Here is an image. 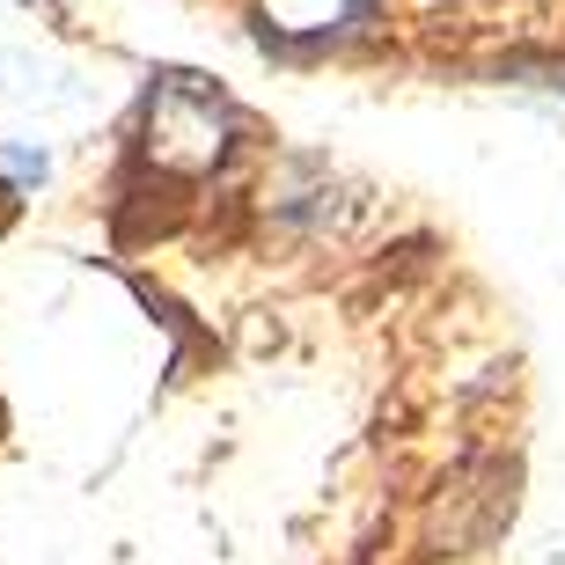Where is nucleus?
I'll use <instances>...</instances> for the list:
<instances>
[{
    "label": "nucleus",
    "instance_id": "f257e3e1",
    "mask_svg": "<svg viewBox=\"0 0 565 565\" xmlns=\"http://www.w3.org/2000/svg\"><path fill=\"white\" fill-rule=\"evenodd\" d=\"M221 147H228V118H221V104L206 88H191L184 74L154 88V110H147V154L154 162L199 177V169L221 162Z\"/></svg>",
    "mask_w": 565,
    "mask_h": 565
},
{
    "label": "nucleus",
    "instance_id": "f03ea898",
    "mask_svg": "<svg viewBox=\"0 0 565 565\" xmlns=\"http://www.w3.org/2000/svg\"><path fill=\"white\" fill-rule=\"evenodd\" d=\"M360 22V0H265L273 38H345Z\"/></svg>",
    "mask_w": 565,
    "mask_h": 565
}]
</instances>
